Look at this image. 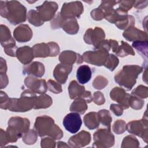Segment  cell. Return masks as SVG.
<instances>
[{
    "instance_id": "cell-49",
    "label": "cell",
    "mask_w": 148,
    "mask_h": 148,
    "mask_svg": "<svg viewBox=\"0 0 148 148\" xmlns=\"http://www.w3.org/2000/svg\"><path fill=\"white\" fill-rule=\"evenodd\" d=\"M135 2V1H119L118 3L120 8L128 12L134 6Z\"/></svg>"
},
{
    "instance_id": "cell-32",
    "label": "cell",
    "mask_w": 148,
    "mask_h": 148,
    "mask_svg": "<svg viewBox=\"0 0 148 148\" xmlns=\"http://www.w3.org/2000/svg\"><path fill=\"white\" fill-rule=\"evenodd\" d=\"M138 53H139L143 58L145 59V65L147 66V40L146 41H135L132 44Z\"/></svg>"
},
{
    "instance_id": "cell-56",
    "label": "cell",
    "mask_w": 148,
    "mask_h": 148,
    "mask_svg": "<svg viewBox=\"0 0 148 148\" xmlns=\"http://www.w3.org/2000/svg\"><path fill=\"white\" fill-rule=\"evenodd\" d=\"M57 147H70L69 145H68L65 142H63L62 141H59L58 142H57Z\"/></svg>"
},
{
    "instance_id": "cell-37",
    "label": "cell",
    "mask_w": 148,
    "mask_h": 148,
    "mask_svg": "<svg viewBox=\"0 0 148 148\" xmlns=\"http://www.w3.org/2000/svg\"><path fill=\"white\" fill-rule=\"evenodd\" d=\"M117 3L118 1H102L98 8L103 12L105 17L114 9L113 6Z\"/></svg>"
},
{
    "instance_id": "cell-19",
    "label": "cell",
    "mask_w": 148,
    "mask_h": 148,
    "mask_svg": "<svg viewBox=\"0 0 148 148\" xmlns=\"http://www.w3.org/2000/svg\"><path fill=\"white\" fill-rule=\"evenodd\" d=\"M72 70V65L64 64H58L53 71L55 79L61 84H64L67 80L69 74Z\"/></svg>"
},
{
    "instance_id": "cell-17",
    "label": "cell",
    "mask_w": 148,
    "mask_h": 148,
    "mask_svg": "<svg viewBox=\"0 0 148 148\" xmlns=\"http://www.w3.org/2000/svg\"><path fill=\"white\" fill-rule=\"evenodd\" d=\"M58 59L61 63L69 65H72L75 63L80 64L83 61L82 56L71 50L62 51L60 54Z\"/></svg>"
},
{
    "instance_id": "cell-23",
    "label": "cell",
    "mask_w": 148,
    "mask_h": 148,
    "mask_svg": "<svg viewBox=\"0 0 148 148\" xmlns=\"http://www.w3.org/2000/svg\"><path fill=\"white\" fill-rule=\"evenodd\" d=\"M86 91L84 86L80 85L76 80L71 81L68 86L69 95L72 99L82 98Z\"/></svg>"
},
{
    "instance_id": "cell-12",
    "label": "cell",
    "mask_w": 148,
    "mask_h": 148,
    "mask_svg": "<svg viewBox=\"0 0 148 148\" xmlns=\"http://www.w3.org/2000/svg\"><path fill=\"white\" fill-rule=\"evenodd\" d=\"M82 120L79 113L72 112L67 114L63 120V125L65 130L72 134L76 133L80 128Z\"/></svg>"
},
{
    "instance_id": "cell-9",
    "label": "cell",
    "mask_w": 148,
    "mask_h": 148,
    "mask_svg": "<svg viewBox=\"0 0 148 148\" xmlns=\"http://www.w3.org/2000/svg\"><path fill=\"white\" fill-rule=\"evenodd\" d=\"M84 11L82 3L75 1L64 3L62 6L60 14L64 19L79 18Z\"/></svg>"
},
{
    "instance_id": "cell-10",
    "label": "cell",
    "mask_w": 148,
    "mask_h": 148,
    "mask_svg": "<svg viewBox=\"0 0 148 148\" xmlns=\"http://www.w3.org/2000/svg\"><path fill=\"white\" fill-rule=\"evenodd\" d=\"M105 34L104 31L100 27H96L94 29L89 28L86 30L83 36L84 42L93 45L94 49H98L101 43L105 40Z\"/></svg>"
},
{
    "instance_id": "cell-57",
    "label": "cell",
    "mask_w": 148,
    "mask_h": 148,
    "mask_svg": "<svg viewBox=\"0 0 148 148\" xmlns=\"http://www.w3.org/2000/svg\"><path fill=\"white\" fill-rule=\"evenodd\" d=\"M147 68L145 69V72L143 74V80L147 84Z\"/></svg>"
},
{
    "instance_id": "cell-45",
    "label": "cell",
    "mask_w": 148,
    "mask_h": 148,
    "mask_svg": "<svg viewBox=\"0 0 148 148\" xmlns=\"http://www.w3.org/2000/svg\"><path fill=\"white\" fill-rule=\"evenodd\" d=\"M3 47L4 48V52L8 56L10 57H16V51L18 48L16 45L14 40L5 45Z\"/></svg>"
},
{
    "instance_id": "cell-2",
    "label": "cell",
    "mask_w": 148,
    "mask_h": 148,
    "mask_svg": "<svg viewBox=\"0 0 148 148\" xmlns=\"http://www.w3.org/2000/svg\"><path fill=\"white\" fill-rule=\"evenodd\" d=\"M36 95L30 90H25L19 98H9L5 103L0 104L2 109L15 112H25L34 108Z\"/></svg>"
},
{
    "instance_id": "cell-46",
    "label": "cell",
    "mask_w": 148,
    "mask_h": 148,
    "mask_svg": "<svg viewBox=\"0 0 148 148\" xmlns=\"http://www.w3.org/2000/svg\"><path fill=\"white\" fill-rule=\"evenodd\" d=\"M47 85V89L54 94H60L62 91L61 85L53 80H48Z\"/></svg>"
},
{
    "instance_id": "cell-4",
    "label": "cell",
    "mask_w": 148,
    "mask_h": 148,
    "mask_svg": "<svg viewBox=\"0 0 148 148\" xmlns=\"http://www.w3.org/2000/svg\"><path fill=\"white\" fill-rule=\"evenodd\" d=\"M142 71L143 68L139 65H125L114 75V81L127 91H130L135 84L136 79Z\"/></svg>"
},
{
    "instance_id": "cell-33",
    "label": "cell",
    "mask_w": 148,
    "mask_h": 148,
    "mask_svg": "<svg viewBox=\"0 0 148 148\" xmlns=\"http://www.w3.org/2000/svg\"><path fill=\"white\" fill-rule=\"evenodd\" d=\"M97 114L99 123H101L103 125L106 127L108 129H110L112 117L110 112L106 109H102L99 110Z\"/></svg>"
},
{
    "instance_id": "cell-36",
    "label": "cell",
    "mask_w": 148,
    "mask_h": 148,
    "mask_svg": "<svg viewBox=\"0 0 148 148\" xmlns=\"http://www.w3.org/2000/svg\"><path fill=\"white\" fill-rule=\"evenodd\" d=\"M38 135L35 130H29L23 135V141L26 145H33L37 141Z\"/></svg>"
},
{
    "instance_id": "cell-27",
    "label": "cell",
    "mask_w": 148,
    "mask_h": 148,
    "mask_svg": "<svg viewBox=\"0 0 148 148\" xmlns=\"http://www.w3.org/2000/svg\"><path fill=\"white\" fill-rule=\"evenodd\" d=\"M52 98L49 95L43 94L36 97L34 109H39L48 108L52 105Z\"/></svg>"
},
{
    "instance_id": "cell-14",
    "label": "cell",
    "mask_w": 148,
    "mask_h": 148,
    "mask_svg": "<svg viewBox=\"0 0 148 148\" xmlns=\"http://www.w3.org/2000/svg\"><path fill=\"white\" fill-rule=\"evenodd\" d=\"M130 95L123 88L118 87H114L110 92V98L119 103L124 109H127L130 107L128 102Z\"/></svg>"
},
{
    "instance_id": "cell-21",
    "label": "cell",
    "mask_w": 148,
    "mask_h": 148,
    "mask_svg": "<svg viewBox=\"0 0 148 148\" xmlns=\"http://www.w3.org/2000/svg\"><path fill=\"white\" fill-rule=\"evenodd\" d=\"M16 57L20 62L24 65L30 63L35 57L32 48L28 46L18 48L16 51Z\"/></svg>"
},
{
    "instance_id": "cell-31",
    "label": "cell",
    "mask_w": 148,
    "mask_h": 148,
    "mask_svg": "<svg viewBox=\"0 0 148 148\" xmlns=\"http://www.w3.org/2000/svg\"><path fill=\"white\" fill-rule=\"evenodd\" d=\"M14 40V38L12 37L10 29L8 27L1 24L0 26V42L2 47Z\"/></svg>"
},
{
    "instance_id": "cell-7",
    "label": "cell",
    "mask_w": 148,
    "mask_h": 148,
    "mask_svg": "<svg viewBox=\"0 0 148 148\" xmlns=\"http://www.w3.org/2000/svg\"><path fill=\"white\" fill-rule=\"evenodd\" d=\"M94 143L92 147L106 148L112 147L115 142L114 136L110 129H99L93 135Z\"/></svg>"
},
{
    "instance_id": "cell-22",
    "label": "cell",
    "mask_w": 148,
    "mask_h": 148,
    "mask_svg": "<svg viewBox=\"0 0 148 148\" xmlns=\"http://www.w3.org/2000/svg\"><path fill=\"white\" fill-rule=\"evenodd\" d=\"M32 50L35 57L45 58L52 57L51 49L50 42L47 43H41L33 46Z\"/></svg>"
},
{
    "instance_id": "cell-48",
    "label": "cell",
    "mask_w": 148,
    "mask_h": 148,
    "mask_svg": "<svg viewBox=\"0 0 148 148\" xmlns=\"http://www.w3.org/2000/svg\"><path fill=\"white\" fill-rule=\"evenodd\" d=\"M92 101L97 105H102L105 102L103 94L100 91H95L93 94Z\"/></svg>"
},
{
    "instance_id": "cell-20",
    "label": "cell",
    "mask_w": 148,
    "mask_h": 148,
    "mask_svg": "<svg viewBox=\"0 0 148 148\" xmlns=\"http://www.w3.org/2000/svg\"><path fill=\"white\" fill-rule=\"evenodd\" d=\"M45 72L44 65L40 62L34 61L24 66L23 73L24 75H28L36 77H41Z\"/></svg>"
},
{
    "instance_id": "cell-28",
    "label": "cell",
    "mask_w": 148,
    "mask_h": 148,
    "mask_svg": "<svg viewBox=\"0 0 148 148\" xmlns=\"http://www.w3.org/2000/svg\"><path fill=\"white\" fill-rule=\"evenodd\" d=\"M62 28L68 34L75 35L77 33L79 29V25L76 18L65 19Z\"/></svg>"
},
{
    "instance_id": "cell-18",
    "label": "cell",
    "mask_w": 148,
    "mask_h": 148,
    "mask_svg": "<svg viewBox=\"0 0 148 148\" xmlns=\"http://www.w3.org/2000/svg\"><path fill=\"white\" fill-rule=\"evenodd\" d=\"M32 31L27 24H20L13 31L14 38L18 42H27L32 37Z\"/></svg>"
},
{
    "instance_id": "cell-6",
    "label": "cell",
    "mask_w": 148,
    "mask_h": 148,
    "mask_svg": "<svg viewBox=\"0 0 148 148\" xmlns=\"http://www.w3.org/2000/svg\"><path fill=\"white\" fill-rule=\"evenodd\" d=\"M126 130L131 134L140 137L146 143H147L148 123L146 110L141 120H132L126 124Z\"/></svg>"
},
{
    "instance_id": "cell-55",
    "label": "cell",
    "mask_w": 148,
    "mask_h": 148,
    "mask_svg": "<svg viewBox=\"0 0 148 148\" xmlns=\"http://www.w3.org/2000/svg\"><path fill=\"white\" fill-rule=\"evenodd\" d=\"M7 71V65L5 60L2 57L1 58V65H0V73H6Z\"/></svg>"
},
{
    "instance_id": "cell-3",
    "label": "cell",
    "mask_w": 148,
    "mask_h": 148,
    "mask_svg": "<svg viewBox=\"0 0 148 148\" xmlns=\"http://www.w3.org/2000/svg\"><path fill=\"white\" fill-rule=\"evenodd\" d=\"M34 130L40 137L48 136L55 140H58L63 136V132L61 129L54 123V121L51 117L46 115L36 118Z\"/></svg>"
},
{
    "instance_id": "cell-8",
    "label": "cell",
    "mask_w": 148,
    "mask_h": 148,
    "mask_svg": "<svg viewBox=\"0 0 148 148\" xmlns=\"http://www.w3.org/2000/svg\"><path fill=\"white\" fill-rule=\"evenodd\" d=\"M109 51L104 48L95 49L94 51H87L83 55V61L95 66L104 65L109 57Z\"/></svg>"
},
{
    "instance_id": "cell-34",
    "label": "cell",
    "mask_w": 148,
    "mask_h": 148,
    "mask_svg": "<svg viewBox=\"0 0 148 148\" xmlns=\"http://www.w3.org/2000/svg\"><path fill=\"white\" fill-rule=\"evenodd\" d=\"M138 147H139V142L132 135L124 137L121 145V147L122 148H136Z\"/></svg>"
},
{
    "instance_id": "cell-41",
    "label": "cell",
    "mask_w": 148,
    "mask_h": 148,
    "mask_svg": "<svg viewBox=\"0 0 148 148\" xmlns=\"http://www.w3.org/2000/svg\"><path fill=\"white\" fill-rule=\"evenodd\" d=\"M108 84V79L101 75L97 76L92 82V86L94 88L97 90H102Z\"/></svg>"
},
{
    "instance_id": "cell-35",
    "label": "cell",
    "mask_w": 148,
    "mask_h": 148,
    "mask_svg": "<svg viewBox=\"0 0 148 148\" xmlns=\"http://www.w3.org/2000/svg\"><path fill=\"white\" fill-rule=\"evenodd\" d=\"M27 18H28L29 23L35 27L41 26L44 23L38 12L35 10H30L27 13Z\"/></svg>"
},
{
    "instance_id": "cell-26",
    "label": "cell",
    "mask_w": 148,
    "mask_h": 148,
    "mask_svg": "<svg viewBox=\"0 0 148 148\" xmlns=\"http://www.w3.org/2000/svg\"><path fill=\"white\" fill-rule=\"evenodd\" d=\"M84 125L89 130H94L98 127L99 121L97 112H91L86 114L83 117Z\"/></svg>"
},
{
    "instance_id": "cell-38",
    "label": "cell",
    "mask_w": 148,
    "mask_h": 148,
    "mask_svg": "<svg viewBox=\"0 0 148 148\" xmlns=\"http://www.w3.org/2000/svg\"><path fill=\"white\" fill-rule=\"evenodd\" d=\"M115 24L119 29L125 30L130 27L135 25V18L131 15H128L124 19Z\"/></svg>"
},
{
    "instance_id": "cell-47",
    "label": "cell",
    "mask_w": 148,
    "mask_h": 148,
    "mask_svg": "<svg viewBox=\"0 0 148 148\" xmlns=\"http://www.w3.org/2000/svg\"><path fill=\"white\" fill-rule=\"evenodd\" d=\"M56 142L55 139L51 137L43 138L40 141V146L43 148H53L56 147Z\"/></svg>"
},
{
    "instance_id": "cell-30",
    "label": "cell",
    "mask_w": 148,
    "mask_h": 148,
    "mask_svg": "<svg viewBox=\"0 0 148 148\" xmlns=\"http://www.w3.org/2000/svg\"><path fill=\"white\" fill-rule=\"evenodd\" d=\"M121 45L119 46L117 51L115 53L116 56L120 57H124L127 56L128 55H135L134 50L128 43L122 40L121 42Z\"/></svg>"
},
{
    "instance_id": "cell-15",
    "label": "cell",
    "mask_w": 148,
    "mask_h": 148,
    "mask_svg": "<svg viewBox=\"0 0 148 148\" xmlns=\"http://www.w3.org/2000/svg\"><path fill=\"white\" fill-rule=\"evenodd\" d=\"M91 135L86 131H81L78 134L72 136L68 140L69 146L72 147H83L91 142Z\"/></svg>"
},
{
    "instance_id": "cell-16",
    "label": "cell",
    "mask_w": 148,
    "mask_h": 148,
    "mask_svg": "<svg viewBox=\"0 0 148 148\" xmlns=\"http://www.w3.org/2000/svg\"><path fill=\"white\" fill-rule=\"evenodd\" d=\"M123 36L126 40L130 42L146 41L148 37L146 32L139 29L134 26L130 27L125 29L123 33Z\"/></svg>"
},
{
    "instance_id": "cell-51",
    "label": "cell",
    "mask_w": 148,
    "mask_h": 148,
    "mask_svg": "<svg viewBox=\"0 0 148 148\" xmlns=\"http://www.w3.org/2000/svg\"><path fill=\"white\" fill-rule=\"evenodd\" d=\"M110 109L117 116H120L123 113L124 109L120 105L114 104V103L111 104L110 105Z\"/></svg>"
},
{
    "instance_id": "cell-1",
    "label": "cell",
    "mask_w": 148,
    "mask_h": 148,
    "mask_svg": "<svg viewBox=\"0 0 148 148\" xmlns=\"http://www.w3.org/2000/svg\"><path fill=\"white\" fill-rule=\"evenodd\" d=\"M0 14L14 25L25 22L27 16L26 8L17 1H1Z\"/></svg>"
},
{
    "instance_id": "cell-54",
    "label": "cell",
    "mask_w": 148,
    "mask_h": 148,
    "mask_svg": "<svg viewBox=\"0 0 148 148\" xmlns=\"http://www.w3.org/2000/svg\"><path fill=\"white\" fill-rule=\"evenodd\" d=\"M147 3V1H135L133 6L136 9H142L146 7Z\"/></svg>"
},
{
    "instance_id": "cell-25",
    "label": "cell",
    "mask_w": 148,
    "mask_h": 148,
    "mask_svg": "<svg viewBox=\"0 0 148 148\" xmlns=\"http://www.w3.org/2000/svg\"><path fill=\"white\" fill-rule=\"evenodd\" d=\"M128 16V12L118 8L116 9H113L109 14H108L105 18L109 22L112 24H116L123 19Z\"/></svg>"
},
{
    "instance_id": "cell-39",
    "label": "cell",
    "mask_w": 148,
    "mask_h": 148,
    "mask_svg": "<svg viewBox=\"0 0 148 148\" xmlns=\"http://www.w3.org/2000/svg\"><path fill=\"white\" fill-rule=\"evenodd\" d=\"M129 106L135 110L141 109L145 103V101L135 95H130L129 98Z\"/></svg>"
},
{
    "instance_id": "cell-40",
    "label": "cell",
    "mask_w": 148,
    "mask_h": 148,
    "mask_svg": "<svg viewBox=\"0 0 148 148\" xmlns=\"http://www.w3.org/2000/svg\"><path fill=\"white\" fill-rule=\"evenodd\" d=\"M119 63V58L113 54H109L108 60L103 65L110 71H113Z\"/></svg>"
},
{
    "instance_id": "cell-53",
    "label": "cell",
    "mask_w": 148,
    "mask_h": 148,
    "mask_svg": "<svg viewBox=\"0 0 148 148\" xmlns=\"http://www.w3.org/2000/svg\"><path fill=\"white\" fill-rule=\"evenodd\" d=\"M0 81H1V85H0L1 89L4 88L5 87H6L9 82L8 77L6 73H0Z\"/></svg>"
},
{
    "instance_id": "cell-29",
    "label": "cell",
    "mask_w": 148,
    "mask_h": 148,
    "mask_svg": "<svg viewBox=\"0 0 148 148\" xmlns=\"http://www.w3.org/2000/svg\"><path fill=\"white\" fill-rule=\"evenodd\" d=\"M87 109V102L83 98L75 99L70 106V111L80 114H83Z\"/></svg>"
},
{
    "instance_id": "cell-42",
    "label": "cell",
    "mask_w": 148,
    "mask_h": 148,
    "mask_svg": "<svg viewBox=\"0 0 148 148\" xmlns=\"http://www.w3.org/2000/svg\"><path fill=\"white\" fill-rule=\"evenodd\" d=\"M131 95H135L141 99L147 98L148 97V88L143 85H139L131 92Z\"/></svg>"
},
{
    "instance_id": "cell-43",
    "label": "cell",
    "mask_w": 148,
    "mask_h": 148,
    "mask_svg": "<svg viewBox=\"0 0 148 148\" xmlns=\"http://www.w3.org/2000/svg\"><path fill=\"white\" fill-rule=\"evenodd\" d=\"M112 130L116 134H122L126 131V123L123 120H116L112 126Z\"/></svg>"
},
{
    "instance_id": "cell-52",
    "label": "cell",
    "mask_w": 148,
    "mask_h": 148,
    "mask_svg": "<svg viewBox=\"0 0 148 148\" xmlns=\"http://www.w3.org/2000/svg\"><path fill=\"white\" fill-rule=\"evenodd\" d=\"M9 142L6 131H3V129H0V146L3 147L8 144Z\"/></svg>"
},
{
    "instance_id": "cell-11",
    "label": "cell",
    "mask_w": 148,
    "mask_h": 148,
    "mask_svg": "<svg viewBox=\"0 0 148 148\" xmlns=\"http://www.w3.org/2000/svg\"><path fill=\"white\" fill-rule=\"evenodd\" d=\"M57 3L53 1H45L42 5L36 6V9L42 20L48 21L52 20L58 9Z\"/></svg>"
},
{
    "instance_id": "cell-24",
    "label": "cell",
    "mask_w": 148,
    "mask_h": 148,
    "mask_svg": "<svg viewBox=\"0 0 148 148\" xmlns=\"http://www.w3.org/2000/svg\"><path fill=\"white\" fill-rule=\"evenodd\" d=\"M91 75L92 72L90 66L87 65H83L78 68L76 72V77L79 83L84 84L90 80Z\"/></svg>"
},
{
    "instance_id": "cell-44",
    "label": "cell",
    "mask_w": 148,
    "mask_h": 148,
    "mask_svg": "<svg viewBox=\"0 0 148 148\" xmlns=\"http://www.w3.org/2000/svg\"><path fill=\"white\" fill-rule=\"evenodd\" d=\"M65 19H64L61 15L60 12H58L56 16L51 20L50 22V27L51 29H56L62 28V26L65 21Z\"/></svg>"
},
{
    "instance_id": "cell-5",
    "label": "cell",
    "mask_w": 148,
    "mask_h": 148,
    "mask_svg": "<svg viewBox=\"0 0 148 148\" xmlns=\"http://www.w3.org/2000/svg\"><path fill=\"white\" fill-rule=\"evenodd\" d=\"M30 122L27 118L12 117L8 121L6 133L9 143L16 142L29 130Z\"/></svg>"
},
{
    "instance_id": "cell-50",
    "label": "cell",
    "mask_w": 148,
    "mask_h": 148,
    "mask_svg": "<svg viewBox=\"0 0 148 148\" xmlns=\"http://www.w3.org/2000/svg\"><path fill=\"white\" fill-rule=\"evenodd\" d=\"M90 14L92 19L96 21H99L105 18V14L103 12L98 8L93 9L91 12Z\"/></svg>"
},
{
    "instance_id": "cell-13",
    "label": "cell",
    "mask_w": 148,
    "mask_h": 148,
    "mask_svg": "<svg viewBox=\"0 0 148 148\" xmlns=\"http://www.w3.org/2000/svg\"><path fill=\"white\" fill-rule=\"evenodd\" d=\"M24 84L30 90L39 94H45L47 90V85L45 80L37 79L32 76L26 77Z\"/></svg>"
}]
</instances>
